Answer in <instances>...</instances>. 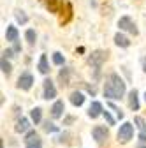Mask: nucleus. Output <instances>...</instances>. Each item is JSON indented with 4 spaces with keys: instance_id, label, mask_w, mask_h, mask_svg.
Wrapping results in <instances>:
<instances>
[{
    "instance_id": "obj_16",
    "label": "nucleus",
    "mask_w": 146,
    "mask_h": 148,
    "mask_svg": "<svg viewBox=\"0 0 146 148\" xmlns=\"http://www.w3.org/2000/svg\"><path fill=\"white\" fill-rule=\"evenodd\" d=\"M70 102L74 106H81L85 102V95L81 94V92H72L70 94Z\"/></svg>"
},
{
    "instance_id": "obj_18",
    "label": "nucleus",
    "mask_w": 146,
    "mask_h": 148,
    "mask_svg": "<svg viewBox=\"0 0 146 148\" xmlns=\"http://www.w3.org/2000/svg\"><path fill=\"white\" fill-rule=\"evenodd\" d=\"M41 115H42V109H41V108H33V109L30 111V118H32V122H33L35 125L41 122Z\"/></svg>"
},
{
    "instance_id": "obj_14",
    "label": "nucleus",
    "mask_w": 146,
    "mask_h": 148,
    "mask_svg": "<svg viewBox=\"0 0 146 148\" xmlns=\"http://www.w3.org/2000/svg\"><path fill=\"white\" fill-rule=\"evenodd\" d=\"M28 127H30V122H28L27 118H20L14 129H16V132H20V134H21V132H27V131H28Z\"/></svg>"
},
{
    "instance_id": "obj_33",
    "label": "nucleus",
    "mask_w": 146,
    "mask_h": 148,
    "mask_svg": "<svg viewBox=\"0 0 146 148\" xmlns=\"http://www.w3.org/2000/svg\"><path fill=\"white\" fill-rule=\"evenodd\" d=\"M144 101H146V94H144Z\"/></svg>"
},
{
    "instance_id": "obj_8",
    "label": "nucleus",
    "mask_w": 146,
    "mask_h": 148,
    "mask_svg": "<svg viewBox=\"0 0 146 148\" xmlns=\"http://www.w3.org/2000/svg\"><path fill=\"white\" fill-rule=\"evenodd\" d=\"M92 136H93V139H95L97 143H102L104 139H107V136H109V131H107L106 127H102V125H97V127H93Z\"/></svg>"
},
{
    "instance_id": "obj_17",
    "label": "nucleus",
    "mask_w": 146,
    "mask_h": 148,
    "mask_svg": "<svg viewBox=\"0 0 146 148\" xmlns=\"http://www.w3.org/2000/svg\"><path fill=\"white\" fill-rule=\"evenodd\" d=\"M69 74H70V71L65 69V67L60 71V74H58V81H60L62 86H67V85H69Z\"/></svg>"
},
{
    "instance_id": "obj_25",
    "label": "nucleus",
    "mask_w": 146,
    "mask_h": 148,
    "mask_svg": "<svg viewBox=\"0 0 146 148\" xmlns=\"http://www.w3.org/2000/svg\"><path fill=\"white\" fill-rule=\"evenodd\" d=\"M25 37H27V41H28V44H35V32H33V30H27Z\"/></svg>"
},
{
    "instance_id": "obj_11",
    "label": "nucleus",
    "mask_w": 146,
    "mask_h": 148,
    "mask_svg": "<svg viewBox=\"0 0 146 148\" xmlns=\"http://www.w3.org/2000/svg\"><path fill=\"white\" fill-rule=\"evenodd\" d=\"M129 108L132 111H137L139 109V99H137V90H132L129 94Z\"/></svg>"
},
{
    "instance_id": "obj_4",
    "label": "nucleus",
    "mask_w": 146,
    "mask_h": 148,
    "mask_svg": "<svg viewBox=\"0 0 146 148\" xmlns=\"http://www.w3.org/2000/svg\"><path fill=\"white\" fill-rule=\"evenodd\" d=\"M118 27H120V30H125V32H130V34L137 35V27H136V23L130 20L129 16H123V18H120Z\"/></svg>"
},
{
    "instance_id": "obj_27",
    "label": "nucleus",
    "mask_w": 146,
    "mask_h": 148,
    "mask_svg": "<svg viewBox=\"0 0 146 148\" xmlns=\"http://www.w3.org/2000/svg\"><path fill=\"white\" fill-rule=\"evenodd\" d=\"M136 148H146V134H141L139 136V141H137Z\"/></svg>"
},
{
    "instance_id": "obj_30",
    "label": "nucleus",
    "mask_w": 146,
    "mask_h": 148,
    "mask_svg": "<svg viewBox=\"0 0 146 148\" xmlns=\"http://www.w3.org/2000/svg\"><path fill=\"white\" fill-rule=\"evenodd\" d=\"M67 138H69V134L65 132V134H62V136L58 138V141H60V143H63V141H67Z\"/></svg>"
},
{
    "instance_id": "obj_24",
    "label": "nucleus",
    "mask_w": 146,
    "mask_h": 148,
    "mask_svg": "<svg viewBox=\"0 0 146 148\" xmlns=\"http://www.w3.org/2000/svg\"><path fill=\"white\" fill-rule=\"evenodd\" d=\"M53 62L57 64V65H63V57H62V53H53Z\"/></svg>"
},
{
    "instance_id": "obj_7",
    "label": "nucleus",
    "mask_w": 146,
    "mask_h": 148,
    "mask_svg": "<svg viewBox=\"0 0 146 148\" xmlns=\"http://www.w3.org/2000/svg\"><path fill=\"white\" fill-rule=\"evenodd\" d=\"M33 85V76L30 72H25L20 76V79H18V88H21V90H30Z\"/></svg>"
},
{
    "instance_id": "obj_10",
    "label": "nucleus",
    "mask_w": 146,
    "mask_h": 148,
    "mask_svg": "<svg viewBox=\"0 0 146 148\" xmlns=\"http://www.w3.org/2000/svg\"><path fill=\"white\" fill-rule=\"evenodd\" d=\"M104 111H102V104L100 102H92V106H90V109H88V116L90 118H97L99 115H102Z\"/></svg>"
},
{
    "instance_id": "obj_5",
    "label": "nucleus",
    "mask_w": 146,
    "mask_h": 148,
    "mask_svg": "<svg viewBox=\"0 0 146 148\" xmlns=\"http://www.w3.org/2000/svg\"><path fill=\"white\" fill-rule=\"evenodd\" d=\"M25 145L27 148H42V143L39 139V134L35 132V131H30L25 138Z\"/></svg>"
},
{
    "instance_id": "obj_32",
    "label": "nucleus",
    "mask_w": 146,
    "mask_h": 148,
    "mask_svg": "<svg viewBox=\"0 0 146 148\" xmlns=\"http://www.w3.org/2000/svg\"><path fill=\"white\" fill-rule=\"evenodd\" d=\"M144 72H146V58H144Z\"/></svg>"
},
{
    "instance_id": "obj_23",
    "label": "nucleus",
    "mask_w": 146,
    "mask_h": 148,
    "mask_svg": "<svg viewBox=\"0 0 146 148\" xmlns=\"http://www.w3.org/2000/svg\"><path fill=\"white\" fill-rule=\"evenodd\" d=\"M44 131H46V132H57V131H58V127L55 125V123H51V122L48 120V122L44 123Z\"/></svg>"
},
{
    "instance_id": "obj_20",
    "label": "nucleus",
    "mask_w": 146,
    "mask_h": 148,
    "mask_svg": "<svg viewBox=\"0 0 146 148\" xmlns=\"http://www.w3.org/2000/svg\"><path fill=\"white\" fill-rule=\"evenodd\" d=\"M134 123L137 125V129H139L141 134H146V123H144V120H143L141 116H136V118H134Z\"/></svg>"
},
{
    "instance_id": "obj_1",
    "label": "nucleus",
    "mask_w": 146,
    "mask_h": 148,
    "mask_svg": "<svg viewBox=\"0 0 146 148\" xmlns=\"http://www.w3.org/2000/svg\"><path fill=\"white\" fill-rule=\"evenodd\" d=\"M125 94V83L118 74H109L106 79V86H104V95L107 99H121Z\"/></svg>"
},
{
    "instance_id": "obj_22",
    "label": "nucleus",
    "mask_w": 146,
    "mask_h": 148,
    "mask_svg": "<svg viewBox=\"0 0 146 148\" xmlns=\"http://www.w3.org/2000/svg\"><path fill=\"white\" fill-rule=\"evenodd\" d=\"M0 65H2V72H4V74H11V69H12V67H11V64L7 62L5 57H2V60H0Z\"/></svg>"
},
{
    "instance_id": "obj_13",
    "label": "nucleus",
    "mask_w": 146,
    "mask_h": 148,
    "mask_svg": "<svg viewBox=\"0 0 146 148\" xmlns=\"http://www.w3.org/2000/svg\"><path fill=\"white\" fill-rule=\"evenodd\" d=\"M37 67H39V72L41 74H48L49 72V65H48V57H46V55H41Z\"/></svg>"
},
{
    "instance_id": "obj_9",
    "label": "nucleus",
    "mask_w": 146,
    "mask_h": 148,
    "mask_svg": "<svg viewBox=\"0 0 146 148\" xmlns=\"http://www.w3.org/2000/svg\"><path fill=\"white\" fill-rule=\"evenodd\" d=\"M65 111V106H63V101H57L53 106H51V116L53 118H60Z\"/></svg>"
},
{
    "instance_id": "obj_12",
    "label": "nucleus",
    "mask_w": 146,
    "mask_h": 148,
    "mask_svg": "<svg viewBox=\"0 0 146 148\" xmlns=\"http://www.w3.org/2000/svg\"><path fill=\"white\" fill-rule=\"evenodd\" d=\"M115 44H116V46H120V48H129V46H130V41L127 39L123 34H120V32H118V34L115 35Z\"/></svg>"
},
{
    "instance_id": "obj_6",
    "label": "nucleus",
    "mask_w": 146,
    "mask_h": 148,
    "mask_svg": "<svg viewBox=\"0 0 146 148\" xmlns=\"http://www.w3.org/2000/svg\"><path fill=\"white\" fill-rule=\"evenodd\" d=\"M42 97L44 99H55L57 97V88H55V85H53V81L51 79H44V83H42Z\"/></svg>"
},
{
    "instance_id": "obj_31",
    "label": "nucleus",
    "mask_w": 146,
    "mask_h": 148,
    "mask_svg": "<svg viewBox=\"0 0 146 148\" xmlns=\"http://www.w3.org/2000/svg\"><path fill=\"white\" fill-rule=\"evenodd\" d=\"M72 120H74V118H72V116H67V118H65V123H70Z\"/></svg>"
},
{
    "instance_id": "obj_28",
    "label": "nucleus",
    "mask_w": 146,
    "mask_h": 148,
    "mask_svg": "<svg viewBox=\"0 0 146 148\" xmlns=\"http://www.w3.org/2000/svg\"><path fill=\"white\" fill-rule=\"evenodd\" d=\"M109 108H111V109L115 111V113L118 115V118H123V111H121V109H120L118 106H115V104H109Z\"/></svg>"
},
{
    "instance_id": "obj_15",
    "label": "nucleus",
    "mask_w": 146,
    "mask_h": 148,
    "mask_svg": "<svg viewBox=\"0 0 146 148\" xmlns=\"http://www.w3.org/2000/svg\"><path fill=\"white\" fill-rule=\"evenodd\" d=\"M18 28L16 27H7V32H5V39L9 41V42H16L18 41Z\"/></svg>"
},
{
    "instance_id": "obj_29",
    "label": "nucleus",
    "mask_w": 146,
    "mask_h": 148,
    "mask_svg": "<svg viewBox=\"0 0 146 148\" xmlns=\"http://www.w3.org/2000/svg\"><path fill=\"white\" fill-rule=\"evenodd\" d=\"M104 116H106V122L109 123V125H115V118L111 116V115H109V111H104V113H102Z\"/></svg>"
},
{
    "instance_id": "obj_19",
    "label": "nucleus",
    "mask_w": 146,
    "mask_h": 148,
    "mask_svg": "<svg viewBox=\"0 0 146 148\" xmlns=\"http://www.w3.org/2000/svg\"><path fill=\"white\" fill-rule=\"evenodd\" d=\"M44 4H46V7L49 9V12H57L58 7H60L58 0H44Z\"/></svg>"
},
{
    "instance_id": "obj_2",
    "label": "nucleus",
    "mask_w": 146,
    "mask_h": 148,
    "mask_svg": "<svg viewBox=\"0 0 146 148\" xmlns=\"http://www.w3.org/2000/svg\"><path fill=\"white\" fill-rule=\"evenodd\" d=\"M132 136H134V125L130 122H125L118 131V141L120 143H129L132 139Z\"/></svg>"
},
{
    "instance_id": "obj_21",
    "label": "nucleus",
    "mask_w": 146,
    "mask_h": 148,
    "mask_svg": "<svg viewBox=\"0 0 146 148\" xmlns=\"http://www.w3.org/2000/svg\"><path fill=\"white\" fill-rule=\"evenodd\" d=\"M70 18H72V5H70V4H65V18H63V20H60V23H62V25L67 23Z\"/></svg>"
},
{
    "instance_id": "obj_3",
    "label": "nucleus",
    "mask_w": 146,
    "mask_h": 148,
    "mask_svg": "<svg viewBox=\"0 0 146 148\" xmlns=\"http://www.w3.org/2000/svg\"><path fill=\"white\" fill-rule=\"evenodd\" d=\"M106 58H107V53L106 51H102V49H97V51H93L92 53V57L88 58V64L92 65L97 72H99V69L102 67V64L106 62Z\"/></svg>"
},
{
    "instance_id": "obj_26",
    "label": "nucleus",
    "mask_w": 146,
    "mask_h": 148,
    "mask_svg": "<svg viewBox=\"0 0 146 148\" xmlns=\"http://www.w3.org/2000/svg\"><path fill=\"white\" fill-rule=\"evenodd\" d=\"M16 20L20 21V23H27L28 18H27V14H25L23 11H18V12H16Z\"/></svg>"
}]
</instances>
